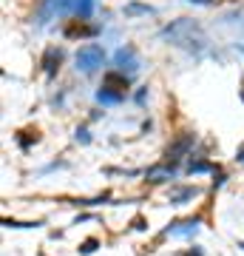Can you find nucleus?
Segmentation results:
<instances>
[{
  "label": "nucleus",
  "mask_w": 244,
  "mask_h": 256,
  "mask_svg": "<svg viewBox=\"0 0 244 256\" xmlns=\"http://www.w3.org/2000/svg\"><path fill=\"white\" fill-rule=\"evenodd\" d=\"M60 57H63L60 48H48L45 52V74H54V63H60Z\"/></svg>",
  "instance_id": "obj_4"
},
{
  "label": "nucleus",
  "mask_w": 244,
  "mask_h": 256,
  "mask_svg": "<svg viewBox=\"0 0 244 256\" xmlns=\"http://www.w3.org/2000/svg\"><path fill=\"white\" fill-rule=\"evenodd\" d=\"M102 60H105V52H102V46H97V43H88V46H82L80 52H77V68H82V72L100 68Z\"/></svg>",
  "instance_id": "obj_1"
},
{
  "label": "nucleus",
  "mask_w": 244,
  "mask_h": 256,
  "mask_svg": "<svg viewBox=\"0 0 244 256\" xmlns=\"http://www.w3.org/2000/svg\"><path fill=\"white\" fill-rule=\"evenodd\" d=\"M117 66L122 68V72H125V66L131 68V72H136V68H139V60H136V52H134V48H131V46H128V48H119V52H117Z\"/></svg>",
  "instance_id": "obj_2"
},
{
  "label": "nucleus",
  "mask_w": 244,
  "mask_h": 256,
  "mask_svg": "<svg viewBox=\"0 0 244 256\" xmlns=\"http://www.w3.org/2000/svg\"><path fill=\"white\" fill-rule=\"evenodd\" d=\"M148 6H139V3H134V6H125V14H148Z\"/></svg>",
  "instance_id": "obj_10"
},
{
  "label": "nucleus",
  "mask_w": 244,
  "mask_h": 256,
  "mask_svg": "<svg viewBox=\"0 0 244 256\" xmlns=\"http://www.w3.org/2000/svg\"><path fill=\"white\" fill-rule=\"evenodd\" d=\"M190 146H193V134H188V137H182L179 142H176V146H173L171 151H168V156H171V160H176V156H179V154H185V151H188Z\"/></svg>",
  "instance_id": "obj_3"
},
{
  "label": "nucleus",
  "mask_w": 244,
  "mask_h": 256,
  "mask_svg": "<svg viewBox=\"0 0 244 256\" xmlns=\"http://www.w3.org/2000/svg\"><path fill=\"white\" fill-rule=\"evenodd\" d=\"M94 248H97V242H94V239H88V242H82V254H91V250H94Z\"/></svg>",
  "instance_id": "obj_11"
},
{
  "label": "nucleus",
  "mask_w": 244,
  "mask_h": 256,
  "mask_svg": "<svg viewBox=\"0 0 244 256\" xmlns=\"http://www.w3.org/2000/svg\"><path fill=\"white\" fill-rule=\"evenodd\" d=\"M242 162H244V154H242Z\"/></svg>",
  "instance_id": "obj_13"
},
{
  "label": "nucleus",
  "mask_w": 244,
  "mask_h": 256,
  "mask_svg": "<svg viewBox=\"0 0 244 256\" xmlns=\"http://www.w3.org/2000/svg\"><path fill=\"white\" fill-rule=\"evenodd\" d=\"M91 12H94V0H80V3H77V14L88 18Z\"/></svg>",
  "instance_id": "obj_8"
},
{
  "label": "nucleus",
  "mask_w": 244,
  "mask_h": 256,
  "mask_svg": "<svg viewBox=\"0 0 244 256\" xmlns=\"http://www.w3.org/2000/svg\"><path fill=\"white\" fill-rule=\"evenodd\" d=\"M190 3H210V0H190Z\"/></svg>",
  "instance_id": "obj_12"
},
{
  "label": "nucleus",
  "mask_w": 244,
  "mask_h": 256,
  "mask_svg": "<svg viewBox=\"0 0 244 256\" xmlns=\"http://www.w3.org/2000/svg\"><path fill=\"white\" fill-rule=\"evenodd\" d=\"M196 196V188H179V191L171 194V202H176V205H182L185 200H193Z\"/></svg>",
  "instance_id": "obj_5"
},
{
  "label": "nucleus",
  "mask_w": 244,
  "mask_h": 256,
  "mask_svg": "<svg viewBox=\"0 0 244 256\" xmlns=\"http://www.w3.org/2000/svg\"><path fill=\"white\" fill-rule=\"evenodd\" d=\"M114 86H119V88H128V77H119V74H105V88H114Z\"/></svg>",
  "instance_id": "obj_6"
},
{
  "label": "nucleus",
  "mask_w": 244,
  "mask_h": 256,
  "mask_svg": "<svg viewBox=\"0 0 244 256\" xmlns=\"http://www.w3.org/2000/svg\"><path fill=\"white\" fill-rule=\"evenodd\" d=\"M196 230V222H179V228H168V234H190Z\"/></svg>",
  "instance_id": "obj_9"
},
{
  "label": "nucleus",
  "mask_w": 244,
  "mask_h": 256,
  "mask_svg": "<svg viewBox=\"0 0 244 256\" xmlns=\"http://www.w3.org/2000/svg\"><path fill=\"white\" fill-rule=\"evenodd\" d=\"M97 100H100V102H119V100H122V94H119V92H108V88H102V92L97 94Z\"/></svg>",
  "instance_id": "obj_7"
}]
</instances>
